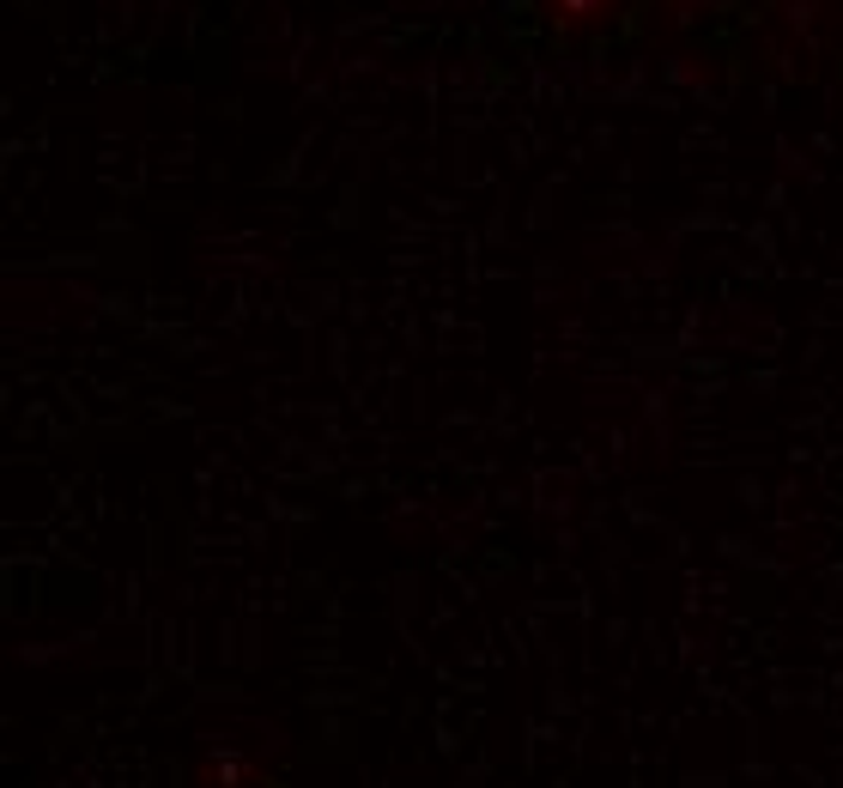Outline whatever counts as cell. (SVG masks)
Wrapping results in <instances>:
<instances>
[{
	"instance_id": "6da1fadb",
	"label": "cell",
	"mask_w": 843,
	"mask_h": 788,
	"mask_svg": "<svg viewBox=\"0 0 843 788\" xmlns=\"http://www.w3.org/2000/svg\"><path fill=\"white\" fill-rule=\"evenodd\" d=\"M594 0H558V13H589Z\"/></svg>"
},
{
	"instance_id": "7a4b0ae2",
	"label": "cell",
	"mask_w": 843,
	"mask_h": 788,
	"mask_svg": "<svg viewBox=\"0 0 843 788\" xmlns=\"http://www.w3.org/2000/svg\"><path fill=\"white\" fill-rule=\"evenodd\" d=\"M685 7H698V0H685Z\"/></svg>"
}]
</instances>
